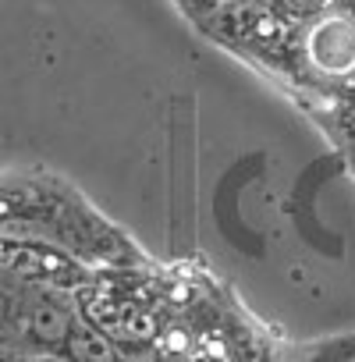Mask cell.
I'll return each instance as SVG.
<instances>
[{
	"label": "cell",
	"instance_id": "6da1fadb",
	"mask_svg": "<svg viewBox=\"0 0 355 362\" xmlns=\"http://www.w3.org/2000/svg\"><path fill=\"white\" fill-rule=\"evenodd\" d=\"M313 57L323 71H348L355 64V29L344 18H330L313 33Z\"/></svg>",
	"mask_w": 355,
	"mask_h": 362
},
{
	"label": "cell",
	"instance_id": "7a4b0ae2",
	"mask_svg": "<svg viewBox=\"0 0 355 362\" xmlns=\"http://www.w3.org/2000/svg\"><path fill=\"white\" fill-rule=\"evenodd\" d=\"M18 327L25 334H33L40 344H61L71 334L68 313L57 302H50V298H29L25 309L18 313Z\"/></svg>",
	"mask_w": 355,
	"mask_h": 362
}]
</instances>
